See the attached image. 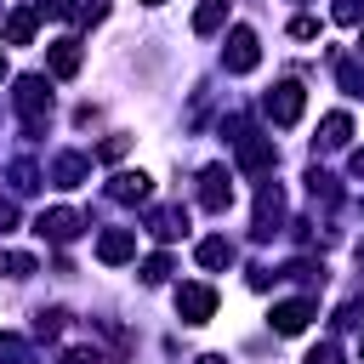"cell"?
<instances>
[{
  "mask_svg": "<svg viewBox=\"0 0 364 364\" xmlns=\"http://www.w3.org/2000/svg\"><path fill=\"white\" fill-rule=\"evenodd\" d=\"M11 102H17V114H23L28 125H40V119L51 114V85H46V74H23L17 91H11Z\"/></svg>",
  "mask_w": 364,
  "mask_h": 364,
  "instance_id": "1",
  "label": "cell"
},
{
  "mask_svg": "<svg viewBox=\"0 0 364 364\" xmlns=\"http://www.w3.org/2000/svg\"><path fill=\"white\" fill-rule=\"evenodd\" d=\"M262 108H267V119H273V125H296V119H301V108H307V91H301L296 80H284V85H273V91L262 97Z\"/></svg>",
  "mask_w": 364,
  "mask_h": 364,
  "instance_id": "2",
  "label": "cell"
},
{
  "mask_svg": "<svg viewBox=\"0 0 364 364\" xmlns=\"http://www.w3.org/2000/svg\"><path fill=\"white\" fill-rule=\"evenodd\" d=\"M222 63H228V74H250L256 63H262V46H256V28H233L228 34V51H222Z\"/></svg>",
  "mask_w": 364,
  "mask_h": 364,
  "instance_id": "3",
  "label": "cell"
},
{
  "mask_svg": "<svg viewBox=\"0 0 364 364\" xmlns=\"http://www.w3.org/2000/svg\"><path fill=\"white\" fill-rule=\"evenodd\" d=\"M279 222H284V193H279V182H262V193H256V239H273L279 233Z\"/></svg>",
  "mask_w": 364,
  "mask_h": 364,
  "instance_id": "4",
  "label": "cell"
},
{
  "mask_svg": "<svg viewBox=\"0 0 364 364\" xmlns=\"http://www.w3.org/2000/svg\"><path fill=\"white\" fill-rule=\"evenodd\" d=\"M176 313H182V324H205L216 313V290L210 284H182L176 290Z\"/></svg>",
  "mask_w": 364,
  "mask_h": 364,
  "instance_id": "5",
  "label": "cell"
},
{
  "mask_svg": "<svg viewBox=\"0 0 364 364\" xmlns=\"http://www.w3.org/2000/svg\"><path fill=\"white\" fill-rule=\"evenodd\" d=\"M228 199H233L228 171H222V165H205V171H199V205H205V210H228Z\"/></svg>",
  "mask_w": 364,
  "mask_h": 364,
  "instance_id": "6",
  "label": "cell"
},
{
  "mask_svg": "<svg viewBox=\"0 0 364 364\" xmlns=\"http://www.w3.org/2000/svg\"><path fill=\"white\" fill-rule=\"evenodd\" d=\"M34 233H40V239H51V245H68V239L80 233V216H74V210H63V205H57V210H40V216H34Z\"/></svg>",
  "mask_w": 364,
  "mask_h": 364,
  "instance_id": "7",
  "label": "cell"
},
{
  "mask_svg": "<svg viewBox=\"0 0 364 364\" xmlns=\"http://www.w3.org/2000/svg\"><path fill=\"white\" fill-rule=\"evenodd\" d=\"M279 154H273V136H262V131H239V165L245 171H267Z\"/></svg>",
  "mask_w": 364,
  "mask_h": 364,
  "instance_id": "8",
  "label": "cell"
},
{
  "mask_svg": "<svg viewBox=\"0 0 364 364\" xmlns=\"http://www.w3.org/2000/svg\"><path fill=\"white\" fill-rule=\"evenodd\" d=\"M131 256H136V233H131V228H108V233L97 239V262L119 267V262H131Z\"/></svg>",
  "mask_w": 364,
  "mask_h": 364,
  "instance_id": "9",
  "label": "cell"
},
{
  "mask_svg": "<svg viewBox=\"0 0 364 364\" xmlns=\"http://www.w3.org/2000/svg\"><path fill=\"white\" fill-rule=\"evenodd\" d=\"M307 318H313V301H279V307L267 313L273 336H301V330H307Z\"/></svg>",
  "mask_w": 364,
  "mask_h": 364,
  "instance_id": "10",
  "label": "cell"
},
{
  "mask_svg": "<svg viewBox=\"0 0 364 364\" xmlns=\"http://www.w3.org/2000/svg\"><path fill=\"white\" fill-rule=\"evenodd\" d=\"M80 63H85V51H80V40H57V46L46 51V68H51L57 80H74V74H80Z\"/></svg>",
  "mask_w": 364,
  "mask_h": 364,
  "instance_id": "11",
  "label": "cell"
},
{
  "mask_svg": "<svg viewBox=\"0 0 364 364\" xmlns=\"http://www.w3.org/2000/svg\"><path fill=\"white\" fill-rule=\"evenodd\" d=\"M154 193V182L142 176V171H119L114 182H108V199H119V205H142Z\"/></svg>",
  "mask_w": 364,
  "mask_h": 364,
  "instance_id": "12",
  "label": "cell"
},
{
  "mask_svg": "<svg viewBox=\"0 0 364 364\" xmlns=\"http://www.w3.org/2000/svg\"><path fill=\"white\" fill-rule=\"evenodd\" d=\"M40 11H46V6H17V11L6 17V46H28V40H34Z\"/></svg>",
  "mask_w": 364,
  "mask_h": 364,
  "instance_id": "13",
  "label": "cell"
},
{
  "mask_svg": "<svg viewBox=\"0 0 364 364\" xmlns=\"http://www.w3.org/2000/svg\"><path fill=\"white\" fill-rule=\"evenodd\" d=\"M148 233H154V239H176V233H188V210H182V205L154 210V216H148Z\"/></svg>",
  "mask_w": 364,
  "mask_h": 364,
  "instance_id": "14",
  "label": "cell"
},
{
  "mask_svg": "<svg viewBox=\"0 0 364 364\" xmlns=\"http://www.w3.org/2000/svg\"><path fill=\"white\" fill-rule=\"evenodd\" d=\"M347 136H353V119L347 114H324V125H318V148H347Z\"/></svg>",
  "mask_w": 364,
  "mask_h": 364,
  "instance_id": "15",
  "label": "cell"
},
{
  "mask_svg": "<svg viewBox=\"0 0 364 364\" xmlns=\"http://www.w3.org/2000/svg\"><path fill=\"white\" fill-rule=\"evenodd\" d=\"M85 171H91V165H85L80 154H63V159L51 165V182H57V188H80V182H85Z\"/></svg>",
  "mask_w": 364,
  "mask_h": 364,
  "instance_id": "16",
  "label": "cell"
},
{
  "mask_svg": "<svg viewBox=\"0 0 364 364\" xmlns=\"http://www.w3.org/2000/svg\"><path fill=\"white\" fill-rule=\"evenodd\" d=\"M193 256H199V267H228V262H233V245H228V239H199Z\"/></svg>",
  "mask_w": 364,
  "mask_h": 364,
  "instance_id": "17",
  "label": "cell"
},
{
  "mask_svg": "<svg viewBox=\"0 0 364 364\" xmlns=\"http://www.w3.org/2000/svg\"><path fill=\"white\" fill-rule=\"evenodd\" d=\"M222 17H228V6H222V0H205V6L193 11V34H216Z\"/></svg>",
  "mask_w": 364,
  "mask_h": 364,
  "instance_id": "18",
  "label": "cell"
},
{
  "mask_svg": "<svg viewBox=\"0 0 364 364\" xmlns=\"http://www.w3.org/2000/svg\"><path fill=\"white\" fill-rule=\"evenodd\" d=\"M336 80H341V91H347V97H364V63L341 57V63H336Z\"/></svg>",
  "mask_w": 364,
  "mask_h": 364,
  "instance_id": "19",
  "label": "cell"
},
{
  "mask_svg": "<svg viewBox=\"0 0 364 364\" xmlns=\"http://www.w3.org/2000/svg\"><path fill=\"white\" fill-rule=\"evenodd\" d=\"M11 188H17V193H34V188H40V171H34L28 159H17V165H11Z\"/></svg>",
  "mask_w": 364,
  "mask_h": 364,
  "instance_id": "20",
  "label": "cell"
},
{
  "mask_svg": "<svg viewBox=\"0 0 364 364\" xmlns=\"http://www.w3.org/2000/svg\"><path fill=\"white\" fill-rule=\"evenodd\" d=\"M165 273H171V256H148L142 262V284H165Z\"/></svg>",
  "mask_w": 364,
  "mask_h": 364,
  "instance_id": "21",
  "label": "cell"
},
{
  "mask_svg": "<svg viewBox=\"0 0 364 364\" xmlns=\"http://www.w3.org/2000/svg\"><path fill=\"white\" fill-rule=\"evenodd\" d=\"M23 336H0V364H23Z\"/></svg>",
  "mask_w": 364,
  "mask_h": 364,
  "instance_id": "22",
  "label": "cell"
},
{
  "mask_svg": "<svg viewBox=\"0 0 364 364\" xmlns=\"http://www.w3.org/2000/svg\"><path fill=\"white\" fill-rule=\"evenodd\" d=\"M301 364H341V347H336V341H318V347H313Z\"/></svg>",
  "mask_w": 364,
  "mask_h": 364,
  "instance_id": "23",
  "label": "cell"
},
{
  "mask_svg": "<svg viewBox=\"0 0 364 364\" xmlns=\"http://www.w3.org/2000/svg\"><path fill=\"white\" fill-rule=\"evenodd\" d=\"M6 273H11V279H28V273H34V256L11 250V256H6Z\"/></svg>",
  "mask_w": 364,
  "mask_h": 364,
  "instance_id": "24",
  "label": "cell"
},
{
  "mask_svg": "<svg viewBox=\"0 0 364 364\" xmlns=\"http://www.w3.org/2000/svg\"><path fill=\"white\" fill-rule=\"evenodd\" d=\"M330 17H336V23H358V17H364V6H358V0H336V11H330Z\"/></svg>",
  "mask_w": 364,
  "mask_h": 364,
  "instance_id": "25",
  "label": "cell"
},
{
  "mask_svg": "<svg viewBox=\"0 0 364 364\" xmlns=\"http://www.w3.org/2000/svg\"><path fill=\"white\" fill-rule=\"evenodd\" d=\"M290 34H296V40H318V17H296Z\"/></svg>",
  "mask_w": 364,
  "mask_h": 364,
  "instance_id": "26",
  "label": "cell"
},
{
  "mask_svg": "<svg viewBox=\"0 0 364 364\" xmlns=\"http://www.w3.org/2000/svg\"><path fill=\"white\" fill-rule=\"evenodd\" d=\"M125 148H131V136H108V142H102V148H97V154H102V159H119V154H125Z\"/></svg>",
  "mask_w": 364,
  "mask_h": 364,
  "instance_id": "27",
  "label": "cell"
},
{
  "mask_svg": "<svg viewBox=\"0 0 364 364\" xmlns=\"http://www.w3.org/2000/svg\"><path fill=\"white\" fill-rule=\"evenodd\" d=\"M34 330H40V336H57V330H63V313H40V324H34Z\"/></svg>",
  "mask_w": 364,
  "mask_h": 364,
  "instance_id": "28",
  "label": "cell"
},
{
  "mask_svg": "<svg viewBox=\"0 0 364 364\" xmlns=\"http://www.w3.org/2000/svg\"><path fill=\"white\" fill-rule=\"evenodd\" d=\"M11 222H17V205H11V199H0V233H11Z\"/></svg>",
  "mask_w": 364,
  "mask_h": 364,
  "instance_id": "29",
  "label": "cell"
},
{
  "mask_svg": "<svg viewBox=\"0 0 364 364\" xmlns=\"http://www.w3.org/2000/svg\"><path fill=\"white\" fill-rule=\"evenodd\" d=\"M63 364H97V353H85V347H74V353H63Z\"/></svg>",
  "mask_w": 364,
  "mask_h": 364,
  "instance_id": "30",
  "label": "cell"
},
{
  "mask_svg": "<svg viewBox=\"0 0 364 364\" xmlns=\"http://www.w3.org/2000/svg\"><path fill=\"white\" fill-rule=\"evenodd\" d=\"M353 176H364V148H358V154H353Z\"/></svg>",
  "mask_w": 364,
  "mask_h": 364,
  "instance_id": "31",
  "label": "cell"
},
{
  "mask_svg": "<svg viewBox=\"0 0 364 364\" xmlns=\"http://www.w3.org/2000/svg\"><path fill=\"white\" fill-rule=\"evenodd\" d=\"M193 364H228V358H222V353H205V358H193Z\"/></svg>",
  "mask_w": 364,
  "mask_h": 364,
  "instance_id": "32",
  "label": "cell"
},
{
  "mask_svg": "<svg viewBox=\"0 0 364 364\" xmlns=\"http://www.w3.org/2000/svg\"><path fill=\"white\" fill-rule=\"evenodd\" d=\"M358 262H364V239H358Z\"/></svg>",
  "mask_w": 364,
  "mask_h": 364,
  "instance_id": "33",
  "label": "cell"
},
{
  "mask_svg": "<svg viewBox=\"0 0 364 364\" xmlns=\"http://www.w3.org/2000/svg\"><path fill=\"white\" fill-rule=\"evenodd\" d=\"M0 74H6V57H0Z\"/></svg>",
  "mask_w": 364,
  "mask_h": 364,
  "instance_id": "34",
  "label": "cell"
},
{
  "mask_svg": "<svg viewBox=\"0 0 364 364\" xmlns=\"http://www.w3.org/2000/svg\"><path fill=\"white\" fill-rule=\"evenodd\" d=\"M142 6H159V0H142Z\"/></svg>",
  "mask_w": 364,
  "mask_h": 364,
  "instance_id": "35",
  "label": "cell"
}]
</instances>
